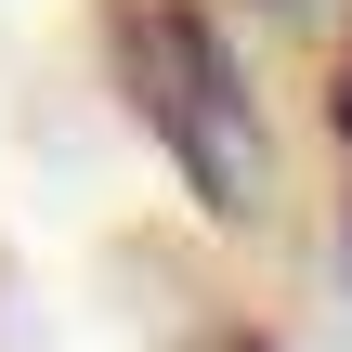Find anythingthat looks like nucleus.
<instances>
[{"label":"nucleus","instance_id":"nucleus-1","mask_svg":"<svg viewBox=\"0 0 352 352\" xmlns=\"http://www.w3.org/2000/svg\"><path fill=\"white\" fill-rule=\"evenodd\" d=\"M104 26V78L131 104V131L170 157V183L222 222V235H261L287 209V131L235 52V26L209 0H91Z\"/></svg>","mask_w":352,"mask_h":352},{"label":"nucleus","instance_id":"nucleus-2","mask_svg":"<svg viewBox=\"0 0 352 352\" xmlns=\"http://www.w3.org/2000/svg\"><path fill=\"white\" fill-rule=\"evenodd\" d=\"M327 131L352 144V26H340V65H327Z\"/></svg>","mask_w":352,"mask_h":352},{"label":"nucleus","instance_id":"nucleus-3","mask_svg":"<svg viewBox=\"0 0 352 352\" xmlns=\"http://www.w3.org/2000/svg\"><path fill=\"white\" fill-rule=\"evenodd\" d=\"M209 352H287L274 327H209Z\"/></svg>","mask_w":352,"mask_h":352},{"label":"nucleus","instance_id":"nucleus-4","mask_svg":"<svg viewBox=\"0 0 352 352\" xmlns=\"http://www.w3.org/2000/svg\"><path fill=\"white\" fill-rule=\"evenodd\" d=\"M261 13H314V0H261Z\"/></svg>","mask_w":352,"mask_h":352},{"label":"nucleus","instance_id":"nucleus-5","mask_svg":"<svg viewBox=\"0 0 352 352\" xmlns=\"http://www.w3.org/2000/svg\"><path fill=\"white\" fill-rule=\"evenodd\" d=\"M340 261H352V209H340Z\"/></svg>","mask_w":352,"mask_h":352}]
</instances>
